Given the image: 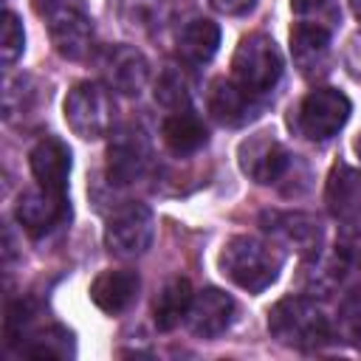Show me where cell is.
Segmentation results:
<instances>
[{"label":"cell","mask_w":361,"mask_h":361,"mask_svg":"<svg viewBox=\"0 0 361 361\" xmlns=\"http://www.w3.org/2000/svg\"><path fill=\"white\" fill-rule=\"evenodd\" d=\"M285 254L274 240L254 234H234L223 243L217 268L220 274L248 293H262L279 279Z\"/></svg>","instance_id":"cell-1"},{"label":"cell","mask_w":361,"mask_h":361,"mask_svg":"<svg viewBox=\"0 0 361 361\" xmlns=\"http://www.w3.org/2000/svg\"><path fill=\"white\" fill-rule=\"evenodd\" d=\"M268 333L285 347L313 350L330 338V322L313 296L290 293L268 310Z\"/></svg>","instance_id":"cell-2"},{"label":"cell","mask_w":361,"mask_h":361,"mask_svg":"<svg viewBox=\"0 0 361 361\" xmlns=\"http://www.w3.org/2000/svg\"><path fill=\"white\" fill-rule=\"evenodd\" d=\"M285 73V56L274 37L262 31L245 34L231 56V76L251 93L265 96L271 93Z\"/></svg>","instance_id":"cell-3"},{"label":"cell","mask_w":361,"mask_h":361,"mask_svg":"<svg viewBox=\"0 0 361 361\" xmlns=\"http://www.w3.org/2000/svg\"><path fill=\"white\" fill-rule=\"evenodd\" d=\"M62 116L71 133L79 135L82 141H99L110 135L116 121V102L110 87L90 79L76 82L62 102Z\"/></svg>","instance_id":"cell-4"},{"label":"cell","mask_w":361,"mask_h":361,"mask_svg":"<svg viewBox=\"0 0 361 361\" xmlns=\"http://www.w3.org/2000/svg\"><path fill=\"white\" fill-rule=\"evenodd\" d=\"M155 240V214L147 203L127 200L116 206L104 223V248L116 259H138Z\"/></svg>","instance_id":"cell-5"},{"label":"cell","mask_w":361,"mask_h":361,"mask_svg":"<svg viewBox=\"0 0 361 361\" xmlns=\"http://www.w3.org/2000/svg\"><path fill=\"white\" fill-rule=\"evenodd\" d=\"M237 164L259 186H279L296 172V155L274 133H254L240 141Z\"/></svg>","instance_id":"cell-6"},{"label":"cell","mask_w":361,"mask_h":361,"mask_svg":"<svg viewBox=\"0 0 361 361\" xmlns=\"http://www.w3.org/2000/svg\"><path fill=\"white\" fill-rule=\"evenodd\" d=\"M353 102L338 87H316L296 107V130L307 141H330L347 124Z\"/></svg>","instance_id":"cell-7"},{"label":"cell","mask_w":361,"mask_h":361,"mask_svg":"<svg viewBox=\"0 0 361 361\" xmlns=\"http://www.w3.org/2000/svg\"><path fill=\"white\" fill-rule=\"evenodd\" d=\"M259 226L274 240L279 248L296 251L299 257H310L322 248L324 240V226L316 214L310 212H296V209H265L259 214Z\"/></svg>","instance_id":"cell-8"},{"label":"cell","mask_w":361,"mask_h":361,"mask_svg":"<svg viewBox=\"0 0 361 361\" xmlns=\"http://www.w3.org/2000/svg\"><path fill=\"white\" fill-rule=\"evenodd\" d=\"M152 164V144L144 127L124 124L107 144V180L113 186H130L147 175Z\"/></svg>","instance_id":"cell-9"},{"label":"cell","mask_w":361,"mask_h":361,"mask_svg":"<svg viewBox=\"0 0 361 361\" xmlns=\"http://www.w3.org/2000/svg\"><path fill=\"white\" fill-rule=\"evenodd\" d=\"M99 73L113 93L138 96L149 82V62L135 45H104L99 51Z\"/></svg>","instance_id":"cell-10"},{"label":"cell","mask_w":361,"mask_h":361,"mask_svg":"<svg viewBox=\"0 0 361 361\" xmlns=\"http://www.w3.org/2000/svg\"><path fill=\"white\" fill-rule=\"evenodd\" d=\"M206 107L217 124L245 127L248 121H254L262 113L265 99L245 90L234 76H217V79H212V85L206 90Z\"/></svg>","instance_id":"cell-11"},{"label":"cell","mask_w":361,"mask_h":361,"mask_svg":"<svg viewBox=\"0 0 361 361\" xmlns=\"http://www.w3.org/2000/svg\"><path fill=\"white\" fill-rule=\"evenodd\" d=\"M14 217L25 234L45 237L71 217V206H68V197L62 192H51V189L37 183V186L20 192L17 206H14Z\"/></svg>","instance_id":"cell-12"},{"label":"cell","mask_w":361,"mask_h":361,"mask_svg":"<svg viewBox=\"0 0 361 361\" xmlns=\"http://www.w3.org/2000/svg\"><path fill=\"white\" fill-rule=\"evenodd\" d=\"M48 34H51L54 51L62 59L79 62L90 54V45H93V20L73 0L48 14Z\"/></svg>","instance_id":"cell-13"},{"label":"cell","mask_w":361,"mask_h":361,"mask_svg":"<svg viewBox=\"0 0 361 361\" xmlns=\"http://www.w3.org/2000/svg\"><path fill=\"white\" fill-rule=\"evenodd\" d=\"M290 56L305 79H319L330 71V28L313 20H299L290 25Z\"/></svg>","instance_id":"cell-14"},{"label":"cell","mask_w":361,"mask_h":361,"mask_svg":"<svg viewBox=\"0 0 361 361\" xmlns=\"http://www.w3.org/2000/svg\"><path fill=\"white\" fill-rule=\"evenodd\" d=\"M237 319V302L231 299V293L220 290V288H203L200 293H195L186 324L192 330V336L197 338H217L223 336Z\"/></svg>","instance_id":"cell-15"},{"label":"cell","mask_w":361,"mask_h":361,"mask_svg":"<svg viewBox=\"0 0 361 361\" xmlns=\"http://www.w3.org/2000/svg\"><path fill=\"white\" fill-rule=\"evenodd\" d=\"M28 166H31V175L39 186H45L51 192H62V195L68 192L73 155H71V147L62 138L42 135L28 152Z\"/></svg>","instance_id":"cell-16"},{"label":"cell","mask_w":361,"mask_h":361,"mask_svg":"<svg viewBox=\"0 0 361 361\" xmlns=\"http://www.w3.org/2000/svg\"><path fill=\"white\" fill-rule=\"evenodd\" d=\"M141 290V276L133 268H107L102 271L93 282H90V302L107 313V316H118L124 313Z\"/></svg>","instance_id":"cell-17"},{"label":"cell","mask_w":361,"mask_h":361,"mask_svg":"<svg viewBox=\"0 0 361 361\" xmlns=\"http://www.w3.org/2000/svg\"><path fill=\"white\" fill-rule=\"evenodd\" d=\"M350 265V254L336 245V251H324L319 248L316 254L305 257V265H302V290L307 296H330L341 279H344V271Z\"/></svg>","instance_id":"cell-18"},{"label":"cell","mask_w":361,"mask_h":361,"mask_svg":"<svg viewBox=\"0 0 361 361\" xmlns=\"http://www.w3.org/2000/svg\"><path fill=\"white\" fill-rule=\"evenodd\" d=\"M161 135H164V144L172 155L178 158H186V155H195L200 152L206 144H209V130H206V121L192 110V107H183V110H172L164 124H161Z\"/></svg>","instance_id":"cell-19"},{"label":"cell","mask_w":361,"mask_h":361,"mask_svg":"<svg viewBox=\"0 0 361 361\" xmlns=\"http://www.w3.org/2000/svg\"><path fill=\"white\" fill-rule=\"evenodd\" d=\"M192 299H195V290H192V282L186 276L166 279L158 288L155 299H152V322H155V327L161 333H169L180 322H186L189 307H192Z\"/></svg>","instance_id":"cell-20"},{"label":"cell","mask_w":361,"mask_h":361,"mask_svg":"<svg viewBox=\"0 0 361 361\" xmlns=\"http://www.w3.org/2000/svg\"><path fill=\"white\" fill-rule=\"evenodd\" d=\"M220 48V25L209 17H192L178 31V54L186 65H206Z\"/></svg>","instance_id":"cell-21"},{"label":"cell","mask_w":361,"mask_h":361,"mask_svg":"<svg viewBox=\"0 0 361 361\" xmlns=\"http://www.w3.org/2000/svg\"><path fill=\"white\" fill-rule=\"evenodd\" d=\"M324 200H327V209L341 220H350L353 214H358L361 212V172L347 164H336L327 175Z\"/></svg>","instance_id":"cell-22"},{"label":"cell","mask_w":361,"mask_h":361,"mask_svg":"<svg viewBox=\"0 0 361 361\" xmlns=\"http://www.w3.org/2000/svg\"><path fill=\"white\" fill-rule=\"evenodd\" d=\"M172 17L169 0H118V20L127 31L149 37L161 31Z\"/></svg>","instance_id":"cell-23"},{"label":"cell","mask_w":361,"mask_h":361,"mask_svg":"<svg viewBox=\"0 0 361 361\" xmlns=\"http://www.w3.org/2000/svg\"><path fill=\"white\" fill-rule=\"evenodd\" d=\"M155 102L161 107H166L169 113L172 110H183V107H192V82H189V73L186 68L180 65H166L158 79H155Z\"/></svg>","instance_id":"cell-24"},{"label":"cell","mask_w":361,"mask_h":361,"mask_svg":"<svg viewBox=\"0 0 361 361\" xmlns=\"http://www.w3.org/2000/svg\"><path fill=\"white\" fill-rule=\"evenodd\" d=\"M28 341L31 344H25L23 353L31 358H68V355H73V336L59 324L42 330V333H31Z\"/></svg>","instance_id":"cell-25"},{"label":"cell","mask_w":361,"mask_h":361,"mask_svg":"<svg viewBox=\"0 0 361 361\" xmlns=\"http://www.w3.org/2000/svg\"><path fill=\"white\" fill-rule=\"evenodd\" d=\"M25 51V31L14 11L3 14V31H0V59L6 68H11Z\"/></svg>","instance_id":"cell-26"},{"label":"cell","mask_w":361,"mask_h":361,"mask_svg":"<svg viewBox=\"0 0 361 361\" xmlns=\"http://www.w3.org/2000/svg\"><path fill=\"white\" fill-rule=\"evenodd\" d=\"M290 11L299 20H313L327 28L338 20V8L333 6V0H290Z\"/></svg>","instance_id":"cell-27"},{"label":"cell","mask_w":361,"mask_h":361,"mask_svg":"<svg viewBox=\"0 0 361 361\" xmlns=\"http://www.w3.org/2000/svg\"><path fill=\"white\" fill-rule=\"evenodd\" d=\"M344 330L358 338L361 336V290L353 293L347 302H344Z\"/></svg>","instance_id":"cell-28"},{"label":"cell","mask_w":361,"mask_h":361,"mask_svg":"<svg viewBox=\"0 0 361 361\" xmlns=\"http://www.w3.org/2000/svg\"><path fill=\"white\" fill-rule=\"evenodd\" d=\"M209 3H212V8H214V11L228 14V17L248 14V11L257 6V0H209Z\"/></svg>","instance_id":"cell-29"},{"label":"cell","mask_w":361,"mask_h":361,"mask_svg":"<svg viewBox=\"0 0 361 361\" xmlns=\"http://www.w3.org/2000/svg\"><path fill=\"white\" fill-rule=\"evenodd\" d=\"M34 3V8L39 11V14H51V11H56V8H62V6H68V3H73V0H31Z\"/></svg>","instance_id":"cell-30"},{"label":"cell","mask_w":361,"mask_h":361,"mask_svg":"<svg viewBox=\"0 0 361 361\" xmlns=\"http://www.w3.org/2000/svg\"><path fill=\"white\" fill-rule=\"evenodd\" d=\"M353 149H355V155H358V161H361V133L355 135V141H353Z\"/></svg>","instance_id":"cell-31"},{"label":"cell","mask_w":361,"mask_h":361,"mask_svg":"<svg viewBox=\"0 0 361 361\" xmlns=\"http://www.w3.org/2000/svg\"><path fill=\"white\" fill-rule=\"evenodd\" d=\"M350 6H353V14L361 20V0H350Z\"/></svg>","instance_id":"cell-32"}]
</instances>
